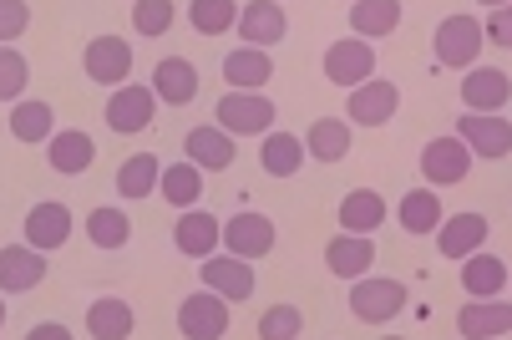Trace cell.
Masks as SVG:
<instances>
[{"instance_id": "9c48e42d", "label": "cell", "mask_w": 512, "mask_h": 340, "mask_svg": "<svg viewBox=\"0 0 512 340\" xmlns=\"http://www.w3.org/2000/svg\"><path fill=\"white\" fill-rule=\"evenodd\" d=\"M198 264H203V290L224 295V300H249V295H254V264H249V259L213 249V254L198 259Z\"/></svg>"}, {"instance_id": "3957f363", "label": "cell", "mask_w": 512, "mask_h": 340, "mask_svg": "<svg viewBox=\"0 0 512 340\" xmlns=\"http://www.w3.org/2000/svg\"><path fill=\"white\" fill-rule=\"evenodd\" d=\"M218 249H229V254H239V259H264L269 249H274V219L269 214H254V209H239L229 224H224V234H218Z\"/></svg>"}, {"instance_id": "30bf717a", "label": "cell", "mask_w": 512, "mask_h": 340, "mask_svg": "<svg viewBox=\"0 0 512 340\" xmlns=\"http://www.w3.org/2000/svg\"><path fill=\"white\" fill-rule=\"evenodd\" d=\"M457 138L472 153H482V158H507L512 153V127H507L502 112H467V117H457Z\"/></svg>"}, {"instance_id": "cb8c5ba5", "label": "cell", "mask_w": 512, "mask_h": 340, "mask_svg": "<svg viewBox=\"0 0 512 340\" xmlns=\"http://www.w3.org/2000/svg\"><path fill=\"white\" fill-rule=\"evenodd\" d=\"M462 290H467L472 300L502 295V290H507V264H502L497 254H487V249H472V254L462 259Z\"/></svg>"}, {"instance_id": "44dd1931", "label": "cell", "mask_w": 512, "mask_h": 340, "mask_svg": "<svg viewBox=\"0 0 512 340\" xmlns=\"http://www.w3.org/2000/svg\"><path fill=\"white\" fill-rule=\"evenodd\" d=\"M457 330H462L467 340H502V335L512 330V310H507L502 295H492V300H472V305H462Z\"/></svg>"}, {"instance_id": "d6a6232c", "label": "cell", "mask_w": 512, "mask_h": 340, "mask_svg": "<svg viewBox=\"0 0 512 340\" xmlns=\"http://www.w3.org/2000/svg\"><path fill=\"white\" fill-rule=\"evenodd\" d=\"M132 305L127 300H97L92 310H87V335H97V340H127L132 335Z\"/></svg>"}, {"instance_id": "7c38bea8", "label": "cell", "mask_w": 512, "mask_h": 340, "mask_svg": "<svg viewBox=\"0 0 512 340\" xmlns=\"http://www.w3.org/2000/svg\"><path fill=\"white\" fill-rule=\"evenodd\" d=\"M82 66H87V77H92V82H102V87H122V82L132 77V46H127L122 36H97V41H87Z\"/></svg>"}, {"instance_id": "7a4b0ae2", "label": "cell", "mask_w": 512, "mask_h": 340, "mask_svg": "<svg viewBox=\"0 0 512 340\" xmlns=\"http://www.w3.org/2000/svg\"><path fill=\"white\" fill-rule=\"evenodd\" d=\"M350 315L365 320V325H386L406 310V285L401 280H376V275H360L350 280Z\"/></svg>"}, {"instance_id": "5bb4252c", "label": "cell", "mask_w": 512, "mask_h": 340, "mask_svg": "<svg viewBox=\"0 0 512 340\" xmlns=\"http://www.w3.org/2000/svg\"><path fill=\"white\" fill-rule=\"evenodd\" d=\"M183 153H188V163L203 168V173H224V168H234L239 143L229 138L224 127H193L188 138H183Z\"/></svg>"}, {"instance_id": "4316f807", "label": "cell", "mask_w": 512, "mask_h": 340, "mask_svg": "<svg viewBox=\"0 0 512 340\" xmlns=\"http://www.w3.org/2000/svg\"><path fill=\"white\" fill-rule=\"evenodd\" d=\"M259 163H264L269 178H295V173L305 168V143L295 138V132H264Z\"/></svg>"}, {"instance_id": "e575fe53", "label": "cell", "mask_w": 512, "mask_h": 340, "mask_svg": "<svg viewBox=\"0 0 512 340\" xmlns=\"http://www.w3.org/2000/svg\"><path fill=\"white\" fill-rule=\"evenodd\" d=\"M188 21H193L198 36H224V31H234V21H239V0H193Z\"/></svg>"}, {"instance_id": "f546056e", "label": "cell", "mask_w": 512, "mask_h": 340, "mask_svg": "<svg viewBox=\"0 0 512 340\" xmlns=\"http://www.w3.org/2000/svg\"><path fill=\"white\" fill-rule=\"evenodd\" d=\"M305 158H320V163H340L345 153H350V127L340 122V117H320V122H310V132H305Z\"/></svg>"}, {"instance_id": "7bdbcfd3", "label": "cell", "mask_w": 512, "mask_h": 340, "mask_svg": "<svg viewBox=\"0 0 512 340\" xmlns=\"http://www.w3.org/2000/svg\"><path fill=\"white\" fill-rule=\"evenodd\" d=\"M0 330H6V300H0Z\"/></svg>"}, {"instance_id": "4dcf8cb0", "label": "cell", "mask_w": 512, "mask_h": 340, "mask_svg": "<svg viewBox=\"0 0 512 340\" xmlns=\"http://www.w3.org/2000/svg\"><path fill=\"white\" fill-rule=\"evenodd\" d=\"M158 173H163V163H158L153 153H132V158L117 168V193H122L127 203L153 198V193H158Z\"/></svg>"}, {"instance_id": "1f68e13d", "label": "cell", "mask_w": 512, "mask_h": 340, "mask_svg": "<svg viewBox=\"0 0 512 340\" xmlns=\"http://www.w3.org/2000/svg\"><path fill=\"white\" fill-rule=\"evenodd\" d=\"M158 188H163V198L173 203V209H193V203L203 198V168H193L188 158L183 163H163Z\"/></svg>"}, {"instance_id": "ffe728a7", "label": "cell", "mask_w": 512, "mask_h": 340, "mask_svg": "<svg viewBox=\"0 0 512 340\" xmlns=\"http://www.w3.org/2000/svg\"><path fill=\"white\" fill-rule=\"evenodd\" d=\"M71 239V209L66 203H56V198H46V203H36V209L26 214V244L31 249H61Z\"/></svg>"}, {"instance_id": "74e56055", "label": "cell", "mask_w": 512, "mask_h": 340, "mask_svg": "<svg viewBox=\"0 0 512 340\" xmlns=\"http://www.w3.org/2000/svg\"><path fill=\"white\" fill-rule=\"evenodd\" d=\"M259 335H264V340H295V335H305L300 305H269V310L259 315Z\"/></svg>"}, {"instance_id": "277c9868", "label": "cell", "mask_w": 512, "mask_h": 340, "mask_svg": "<svg viewBox=\"0 0 512 340\" xmlns=\"http://www.w3.org/2000/svg\"><path fill=\"white\" fill-rule=\"evenodd\" d=\"M401 107V87L396 82H376V77H365L360 87H350V102H345V117L355 127H386Z\"/></svg>"}, {"instance_id": "4fadbf2b", "label": "cell", "mask_w": 512, "mask_h": 340, "mask_svg": "<svg viewBox=\"0 0 512 340\" xmlns=\"http://www.w3.org/2000/svg\"><path fill=\"white\" fill-rule=\"evenodd\" d=\"M46 280V254L31 244H6L0 249V295H26Z\"/></svg>"}, {"instance_id": "8992f818", "label": "cell", "mask_w": 512, "mask_h": 340, "mask_svg": "<svg viewBox=\"0 0 512 340\" xmlns=\"http://www.w3.org/2000/svg\"><path fill=\"white\" fill-rule=\"evenodd\" d=\"M421 173H426L431 188H452L472 173V148L462 138H431L421 148Z\"/></svg>"}, {"instance_id": "6da1fadb", "label": "cell", "mask_w": 512, "mask_h": 340, "mask_svg": "<svg viewBox=\"0 0 512 340\" xmlns=\"http://www.w3.org/2000/svg\"><path fill=\"white\" fill-rule=\"evenodd\" d=\"M213 122L229 132V138H264L274 127V102L264 92H229L213 107Z\"/></svg>"}, {"instance_id": "8d00e7d4", "label": "cell", "mask_w": 512, "mask_h": 340, "mask_svg": "<svg viewBox=\"0 0 512 340\" xmlns=\"http://www.w3.org/2000/svg\"><path fill=\"white\" fill-rule=\"evenodd\" d=\"M31 87V66L16 46H0V102H21V92Z\"/></svg>"}, {"instance_id": "d6986e66", "label": "cell", "mask_w": 512, "mask_h": 340, "mask_svg": "<svg viewBox=\"0 0 512 340\" xmlns=\"http://www.w3.org/2000/svg\"><path fill=\"white\" fill-rule=\"evenodd\" d=\"M92 158H97V143L87 138L82 127H66V132H51V138H46V163H51L56 173H66V178L87 173Z\"/></svg>"}, {"instance_id": "52a82bcc", "label": "cell", "mask_w": 512, "mask_h": 340, "mask_svg": "<svg viewBox=\"0 0 512 340\" xmlns=\"http://www.w3.org/2000/svg\"><path fill=\"white\" fill-rule=\"evenodd\" d=\"M482 21L477 16H447L436 26V61L442 66H472L482 56Z\"/></svg>"}, {"instance_id": "ac0fdd59", "label": "cell", "mask_w": 512, "mask_h": 340, "mask_svg": "<svg viewBox=\"0 0 512 340\" xmlns=\"http://www.w3.org/2000/svg\"><path fill=\"white\" fill-rule=\"evenodd\" d=\"M507 97H512V82L502 66H467V82H462L467 112H502Z\"/></svg>"}, {"instance_id": "836d02e7", "label": "cell", "mask_w": 512, "mask_h": 340, "mask_svg": "<svg viewBox=\"0 0 512 340\" xmlns=\"http://www.w3.org/2000/svg\"><path fill=\"white\" fill-rule=\"evenodd\" d=\"M51 127H56L51 102H16L11 107V138L16 143H46Z\"/></svg>"}, {"instance_id": "7402d4cb", "label": "cell", "mask_w": 512, "mask_h": 340, "mask_svg": "<svg viewBox=\"0 0 512 340\" xmlns=\"http://www.w3.org/2000/svg\"><path fill=\"white\" fill-rule=\"evenodd\" d=\"M269 77H274V61L264 46H239L224 56V82L234 92H259V87H269Z\"/></svg>"}, {"instance_id": "f35d334b", "label": "cell", "mask_w": 512, "mask_h": 340, "mask_svg": "<svg viewBox=\"0 0 512 340\" xmlns=\"http://www.w3.org/2000/svg\"><path fill=\"white\" fill-rule=\"evenodd\" d=\"M168 26H173V0H137L132 6L137 36H168Z\"/></svg>"}, {"instance_id": "5b68a950", "label": "cell", "mask_w": 512, "mask_h": 340, "mask_svg": "<svg viewBox=\"0 0 512 340\" xmlns=\"http://www.w3.org/2000/svg\"><path fill=\"white\" fill-rule=\"evenodd\" d=\"M178 330L188 340H218V335H229V300L224 295H213V290H198L178 305Z\"/></svg>"}, {"instance_id": "ee69618b", "label": "cell", "mask_w": 512, "mask_h": 340, "mask_svg": "<svg viewBox=\"0 0 512 340\" xmlns=\"http://www.w3.org/2000/svg\"><path fill=\"white\" fill-rule=\"evenodd\" d=\"M482 6H492V11H497V6H507V0H482Z\"/></svg>"}, {"instance_id": "ba28073f", "label": "cell", "mask_w": 512, "mask_h": 340, "mask_svg": "<svg viewBox=\"0 0 512 340\" xmlns=\"http://www.w3.org/2000/svg\"><path fill=\"white\" fill-rule=\"evenodd\" d=\"M371 72H376V46H365L360 36H345V41L325 46V77L335 87H360Z\"/></svg>"}, {"instance_id": "d590c367", "label": "cell", "mask_w": 512, "mask_h": 340, "mask_svg": "<svg viewBox=\"0 0 512 340\" xmlns=\"http://www.w3.org/2000/svg\"><path fill=\"white\" fill-rule=\"evenodd\" d=\"M87 239H92L97 249H122V244L132 239V219H127L122 209H92V214H87Z\"/></svg>"}, {"instance_id": "2e32d148", "label": "cell", "mask_w": 512, "mask_h": 340, "mask_svg": "<svg viewBox=\"0 0 512 340\" xmlns=\"http://www.w3.org/2000/svg\"><path fill=\"white\" fill-rule=\"evenodd\" d=\"M153 97L163 102V107H188L193 97H198V66L193 61H183V56H163L158 66H153Z\"/></svg>"}, {"instance_id": "60d3db41", "label": "cell", "mask_w": 512, "mask_h": 340, "mask_svg": "<svg viewBox=\"0 0 512 340\" xmlns=\"http://www.w3.org/2000/svg\"><path fill=\"white\" fill-rule=\"evenodd\" d=\"M487 31H492V41H497V46H512V11H507V6H497Z\"/></svg>"}, {"instance_id": "d4e9b609", "label": "cell", "mask_w": 512, "mask_h": 340, "mask_svg": "<svg viewBox=\"0 0 512 340\" xmlns=\"http://www.w3.org/2000/svg\"><path fill=\"white\" fill-rule=\"evenodd\" d=\"M386 224V198L376 188H350L340 198V229L345 234H376Z\"/></svg>"}, {"instance_id": "8fae6325", "label": "cell", "mask_w": 512, "mask_h": 340, "mask_svg": "<svg viewBox=\"0 0 512 340\" xmlns=\"http://www.w3.org/2000/svg\"><path fill=\"white\" fill-rule=\"evenodd\" d=\"M153 112H158V97H153V87H117L112 97H107V127L112 132H148L153 127Z\"/></svg>"}, {"instance_id": "603a6c76", "label": "cell", "mask_w": 512, "mask_h": 340, "mask_svg": "<svg viewBox=\"0 0 512 340\" xmlns=\"http://www.w3.org/2000/svg\"><path fill=\"white\" fill-rule=\"evenodd\" d=\"M487 244V219L482 214H452V219H442L436 224V249H442L447 259H467L472 249H482Z\"/></svg>"}, {"instance_id": "83f0119b", "label": "cell", "mask_w": 512, "mask_h": 340, "mask_svg": "<svg viewBox=\"0 0 512 340\" xmlns=\"http://www.w3.org/2000/svg\"><path fill=\"white\" fill-rule=\"evenodd\" d=\"M396 219H401V229L406 234H436V224L447 219V209H442V198H436V188H411L406 198H401V209H396Z\"/></svg>"}, {"instance_id": "9a60e30c", "label": "cell", "mask_w": 512, "mask_h": 340, "mask_svg": "<svg viewBox=\"0 0 512 340\" xmlns=\"http://www.w3.org/2000/svg\"><path fill=\"white\" fill-rule=\"evenodd\" d=\"M234 26H239L244 46H279L289 36V16H284L279 0H249Z\"/></svg>"}, {"instance_id": "f1b7e54d", "label": "cell", "mask_w": 512, "mask_h": 340, "mask_svg": "<svg viewBox=\"0 0 512 340\" xmlns=\"http://www.w3.org/2000/svg\"><path fill=\"white\" fill-rule=\"evenodd\" d=\"M396 26H401V0H355V6H350V31L360 41L391 36Z\"/></svg>"}, {"instance_id": "b9f144b4", "label": "cell", "mask_w": 512, "mask_h": 340, "mask_svg": "<svg viewBox=\"0 0 512 340\" xmlns=\"http://www.w3.org/2000/svg\"><path fill=\"white\" fill-rule=\"evenodd\" d=\"M66 335H71L66 325H36L31 330V340H66Z\"/></svg>"}, {"instance_id": "e0dca14e", "label": "cell", "mask_w": 512, "mask_h": 340, "mask_svg": "<svg viewBox=\"0 0 512 340\" xmlns=\"http://www.w3.org/2000/svg\"><path fill=\"white\" fill-rule=\"evenodd\" d=\"M325 264H330L335 280H360V275H371V264H376L371 234H335V239L325 244Z\"/></svg>"}, {"instance_id": "ab89813d", "label": "cell", "mask_w": 512, "mask_h": 340, "mask_svg": "<svg viewBox=\"0 0 512 340\" xmlns=\"http://www.w3.org/2000/svg\"><path fill=\"white\" fill-rule=\"evenodd\" d=\"M26 26H31L26 0H0V46H11L16 36H26Z\"/></svg>"}, {"instance_id": "484cf974", "label": "cell", "mask_w": 512, "mask_h": 340, "mask_svg": "<svg viewBox=\"0 0 512 340\" xmlns=\"http://www.w3.org/2000/svg\"><path fill=\"white\" fill-rule=\"evenodd\" d=\"M218 234H224V224H218L208 209H183L178 229H173V244L188 254V259H208L218 249Z\"/></svg>"}]
</instances>
